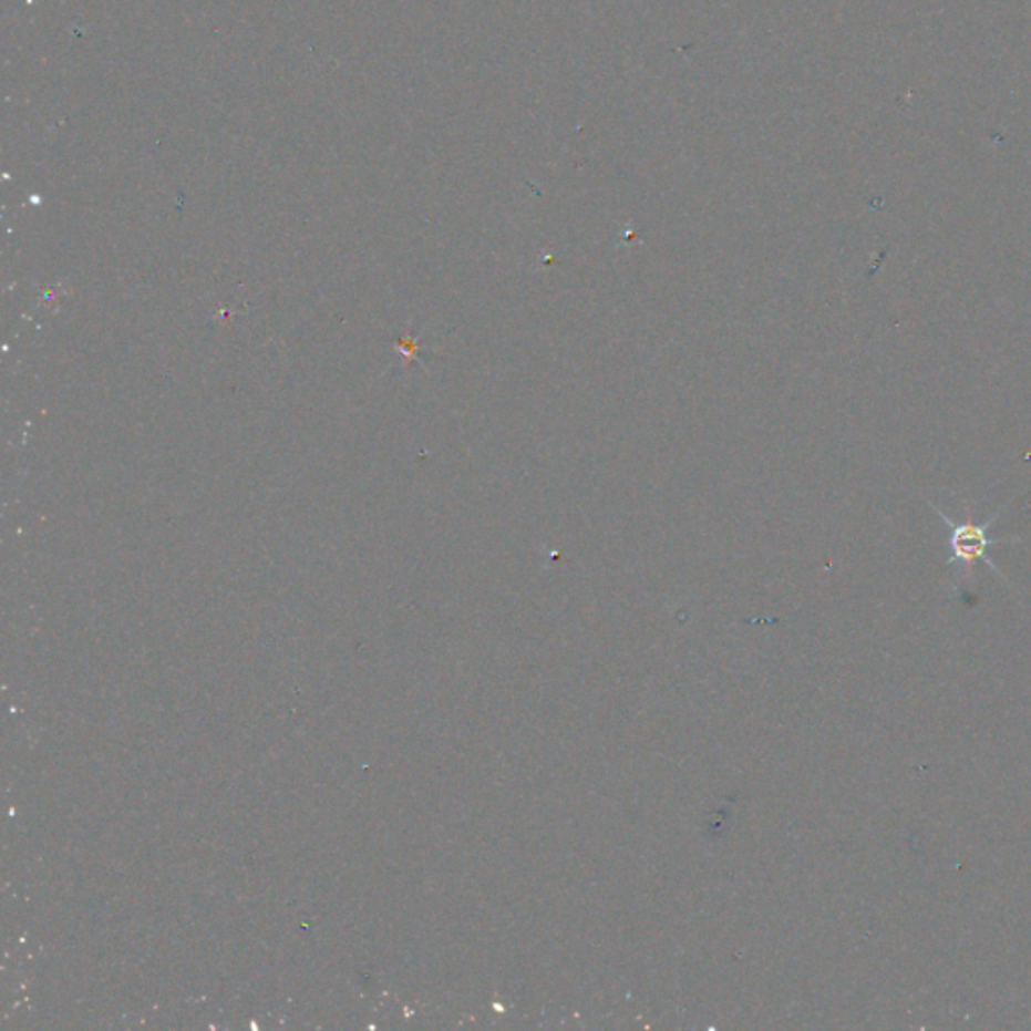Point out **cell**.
I'll list each match as a JSON object with an SVG mask.
<instances>
[{
	"label": "cell",
	"mask_w": 1031,
	"mask_h": 1031,
	"mask_svg": "<svg viewBox=\"0 0 1031 1031\" xmlns=\"http://www.w3.org/2000/svg\"><path fill=\"white\" fill-rule=\"evenodd\" d=\"M932 511L937 512L941 516L942 522L949 526V548H951V558H949V565L951 563H963L967 566H973V563L977 560H986L987 565L991 566L996 573H999L998 566L993 565V560L987 556V550L989 546L998 544V540L989 538L987 536V530L991 528V524L998 520L999 514H993L989 520L983 522V524H976L973 520L963 522V524H957V522L951 520L945 512L939 511L932 506Z\"/></svg>",
	"instance_id": "6da1fadb"
}]
</instances>
